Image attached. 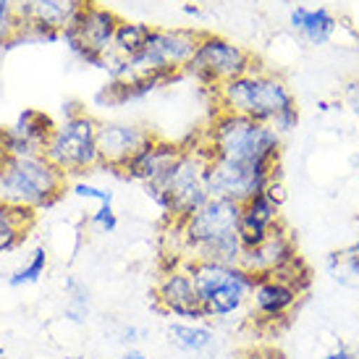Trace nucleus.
<instances>
[{
	"mask_svg": "<svg viewBox=\"0 0 359 359\" xmlns=\"http://www.w3.org/2000/svg\"><path fill=\"white\" fill-rule=\"evenodd\" d=\"M218 110L262 121L280 137L299 126V105L289 84L268 69H255L215 90Z\"/></svg>",
	"mask_w": 359,
	"mask_h": 359,
	"instance_id": "obj_1",
	"label": "nucleus"
},
{
	"mask_svg": "<svg viewBox=\"0 0 359 359\" xmlns=\"http://www.w3.org/2000/svg\"><path fill=\"white\" fill-rule=\"evenodd\" d=\"M239 202L210 197L184 223H170L179 239V255L184 259L239 265L244 255V244L239 239Z\"/></svg>",
	"mask_w": 359,
	"mask_h": 359,
	"instance_id": "obj_2",
	"label": "nucleus"
},
{
	"mask_svg": "<svg viewBox=\"0 0 359 359\" xmlns=\"http://www.w3.org/2000/svg\"><path fill=\"white\" fill-rule=\"evenodd\" d=\"M210 160H229L270 173L280 170V134L262 121L218 110L202 131Z\"/></svg>",
	"mask_w": 359,
	"mask_h": 359,
	"instance_id": "obj_3",
	"label": "nucleus"
},
{
	"mask_svg": "<svg viewBox=\"0 0 359 359\" xmlns=\"http://www.w3.org/2000/svg\"><path fill=\"white\" fill-rule=\"evenodd\" d=\"M184 152L158 181L144 187V194L158 205L170 223H184L194 210L210 200L208 191V147L202 134L191 144H181Z\"/></svg>",
	"mask_w": 359,
	"mask_h": 359,
	"instance_id": "obj_4",
	"label": "nucleus"
},
{
	"mask_svg": "<svg viewBox=\"0 0 359 359\" xmlns=\"http://www.w3.org/2000/svg\"><path fill=\"white\" fill-rule=\"evenodd\" d=\"M69 176L45 155H0V200L32 210H48L66 194Z\"/></svg>",
	"mask_w": 359,
	"mask_h": 359,
	"instance_id": "obj_5",
	"label": "nucleus"
},
{
	"mask_svg": "<svg viewBox=\"0 0 359 359\" xmlns=\"http://www.w3.org/2000/svg\"><path fill=\"white\" fill-rule=\"evenodd\" d=\"M184 268L194 278L205 320H231L250 304L257 276L241 265H218L208 259H187Z\"/></svg>",
	"mask_w": 359,
	"mask_h": 359,
	"instance_id": "obj_6",
	"label": "nucleus"
},
{
	"mask_svg": "<svg viewBox=\"0 0 359 359\" xmlns=\"http://www.w3.org/2000/svg\"><path fill=\"white\" fill-rule=\"evenodd\" d=\"M97 123L90 113L66 116L53 131L45 147V158L66 176H81L100 168V150H97Z\"/></svg>",
	"mask_w": 359,
	"mask_h": 359,
	"instance_id": "obj_7",
	"label": "nucleus"
},
{
	"mask_svg": "<svg viewBox=\"0 0 359 359\" xmlns=\"http://www.w3.org/2000/svg\"><path fill=\"white\" fill-rule=\"evenodd\" d=\"M255 69H262V63L247 48L236 45L229 37L202 32L200 45L191 55L184 76H191L194 81H200L202 87L218 90L226 81L244 76V74H250Z\"/></svg>",
	"mask_w": 359,
	"mask_h": 359,
	"instance_id": "obj_8",
	"label": "nucleus"
},
{
	"mask_svg": "<svg viewBox=\"0 0 359 359\" xmlns=\"http://www.w3.org/2000/svg\"><path fill=\"white\" fill-rule=\"evenodd\" d=\"M118 24L121 16L116 11L105 8L100 3H92L63 29L60 40L69 45V50L81 63L102 69L105 58L110 55V48H113V37H116Z\"/></svg>",
	"mask_w": 359,
	"mask_h": 359,
	"instance_id": "obj_9",
	"label": "nucleus"
},
{
	"mask_svg": "<svg viewBox=\"0 0 359 359\" xmlns=\"http://www.w3.org/2000/svg\"><path fill=\"white\" fill-rule=\"evenodd\" d=\"M280 173H270L252 165H239L229 160H210L208 165V191L210 197L231 200L244 205L255 194H262V189Z\"/></svg>",
	"mask_w": 359,
	"mask_h": 359,
	"instance_id": "obj_10",
	"label": "nucleus"
},
{
	"mask_svg": "<svg viewBox=\"0 0 359 359\" xmlns=\"http://www.w3.org/2000/svg\"><path fill=\"white\" fill-rule=\"evenodd\" d=\"M155 304L176 320H189V323L205 320V309H202L194 278L184 265L163 270L158 286H155Z\"/></svg>",
	"mask_w": 359,
	"mask_h": 359,
	"instance_id": "obj_11",
	"label": "nucleus"
},
{
	"mask_svg": "<svg viewBox=\"0 0 359 359\" xmlns=\"http://www.w3.org/2000/svg\"><path fill=\"white\" fill-rule=\"evenodd\" d=\"M150 137V129L131 123V121H100L97 123V150H100L102 165L121 170Z\"/></svg>",
	"mask_w": 359,
	"mask_h": 359,
	"instance_id": "obj_12",
	"label": "nucleus"
},
{
	"mask_svg": "<svg viewBox=\"0 0 359 359\" xmlns=\"http://www.w3.org/2000/svg\"><path fill=\"white\" fill-rule=\"evenodd\" d=\"M302 294L291 283L278 276H257V286L252 291V318L259 325H276L280 320H289L291 312L299 307Z\"/></svg>",
	"mask_w": 359,
	"mask_h": 359,
	"instance_id": "obj_13",
	"label": "nucleus"
},
{
	"mask_svg": "<svg viewBox=\"0 0 359 359\" xmlns=\"http://www.w3.org/2000/svg\"><path fill=\"white\" fill-rule=\"evenodd\" d=\"M297 257H299L297 239H294L291 231L280 223L278 229L273 231L262 244L252 247V250H244L239 265L244 270H250L252 276H276V273H280L286 265H291Z\"/></svg>",
	"mask_w": 359,
	"mask_h": 359,
	"instance_id": "obj_14",
	"label": "nucleus"
},
{
	"mask_svg": "<svg viewBox=\"0 0 359 359\" xmlns=\"http://www.w3.org/2000/svg\"><path fill=\"white\" fill-rule=\"evenodd\" d=\"M184 152L181 144L170 140H163L158 134H152L150 140L140 147V152L123 165V176L131 181H137L142 187H147L152 181H158L165 170L179 160V155Z\"/></svg>",
	"mask_w": 359,
	"mask_h": 359,
	"instance_id": "obj_15",
	"label": "nucleus"
},
{
	"mask_svg": "<svg viewBox=\"0 0 359 359\" xmlns=\"http://www.w3.org/2000/svg\"><path fill=\"white\" fill-rule=\"evenodd\" d=\"M92 3L95 0H24L16 6L21 21V37L29 27H45V29L63 34V29Z\"/></svg>",
	"mask_w": 359,
	"mask_h": 359,
	"instance_id": "obj_16",
	"label": "nucleus"
},
{
	"mask_svg": "<svg viewBox=\"0 0 359 359\" xmlns=\"http://www.w3.org/2000/svg\"><path fill=\"white\" fill-rule=\"evenodd\" d=\"M280 223V208L276 202H270L265 194H255L252 200L241 205L239 215V239L244 250H252L268 239Z\"/></svg>",
	"mask_w": 359,
	"mask_h": 359,
	"instance_id": "obj_17",
	"label": "nucleus"
},
{
	"mask_svg": "<svg viewBox=\"0 0 359 359\" xmlns=\"http://www.w3.org/2000/svg\"><path fill=\"white\" fill-rule=\"evenodd\" d=\"M289 27L297 32L307 45L323 48V45H328V42L336 37L339 19H336L325 6H318V8L297 6V8H291V13H289Z\"/></svg>",
	"mask_w": 359,
	"mask_h": 359,
	"instance_id": "obj_18",
	"label": "nucleus"
},
{
	"mask_svg": "<svg viewBox=\"0 0 359 359\" xmlns=\"http://www.w3.org/2000/svg\"><path fill=\"white\" fill-rule=\"evenodd\" d=\"M34 220H37V210L0 200V255L19 250L29 236V231L34 229Z\"/></svg>",
	"mask_w": 359,
	"mask_h": 359,
	"instance_id": "obj_19",
	"label": "nucleus"
},
{
	"mask_svg": "<svg viewBox=\"0 0 359 359\" xmlns=\"http://www.w3.org/2000/svg\"><path fill=\"white\" fill-rule=\"evenodd\" d=\"M165 333H168L170 346H176L181 354L200 357L215 346V330H212V325H208V320H200V323L173 320Z\"/></svg>",
	"mask_w": 359,
	"mask_h": 359,
	"instance_id": "obj_20",
	"label": "nucleus"
},
{
	"mask_svg": "<svg viewBox=\"0 0 359 359\" xmlns=\"http://www.w3.org/2000/svg\"><path fill=\"white\" fill-rule=\"evenodd\" d=\"M152 34V27L144 24V21H126L121 19L118 29H116V37H113V48H110V55L105 58V66L102 69L108 71L110 66L116 63H129L134 55H140L142 48L147 45Z\"/></svg>",
	"mask_w": 359,
	"mask_h": 359,
	"instance_id": "obj_21",
	"label": "nucleus"
},
{
	"mask_svg": "<svg viewBox=\"0 0 359 359\" xmlns=\"http://www.w3.org/2000/svg\"><path fill=\"white\" fill-rule=\"evenodd\" d=\"M325 270L339 286L349 291H359V239L351 241L344 250H333L325 257Z\"/></svg>",
	"mask_w": 359,
	"mask_h": 359,
	"instance_id": "obj_22",
	"label": "nucleus"
},
{
	"mask_svg": "<svg viewBox=\"0 0 359 359\" xmlns=\"http://www.w3.org/2000/svg\"><path fill=\"white\" fill-rule=\"evenodd\" d=\"M66 309H63V318L74 323V325H84L87 318H90V307H92V291L90 286L79 278V276H69L66 283Z\"/></svg>",
	"mask_w": 359,
	"mask_h": 359,
	"instance_id": "obj_23",
	"label": "nucleus"
},
{
	"mask_svg": "<svg viewBox=\"0 0 359 359\" xmlns=\"http://www.w3.org/2000/svg\"><path fill=\"white\" fill-rule=\"evenodd\" d=\"M45 270H48V252H45V247H34V250H32V255L27 257V262H24V265H19V268L8 276V286H11V289L34 286V283L45 276Z\"/></svg>",
	"mask_w": 359,
	"mask_h": 359,
	"instance_id": "obj_24",
	"label": "nucleus"
},
{
	"mask_svg": "<svg viewBox=\"0 0 359 359\" xmlns=\"http://www.w3.org/2000/svg\"><path fill=\"white\" fill-rule=\"evenodd\" d=\"M16 0H0V48L21 40V21Z\"/></svg>",
	"mask_w": 359,
	"mask_h": 359,
	"instance_id": "obj_25",
	"label": "nucleus"
},
{
	"mask_svg": "<svg viewBox=\"0 0 359 359\" xmlns=\"http://www.w3.org/2000/svg\"><path fill=\"white\" fill-rule=\"evenodd\" d=\"M71 191L79 197V200H92V202H100V205H113V191L102 189V187H95L90 181H76Z\"/></svg>",
	"mask_w": 359,
	"mask_h": 359,
	"instance_id": "obj_26",
	"label": "nucleus"
},
{
	"mask_svg": "<svg viewBox=\"0 0 359 359\" xmlns=\"http://www.w3.org/2000/svg\"><path fill=\"white\" fill-rule=\"evenodd\" d=\"M90 226L97 229L100 233H113V231L118 229V215H116L113 205H100V208L95 210L90 215Z\"/></svg>",
	"mask_w": 359,
	"mask_h": 359,
	"instance_id": "obj_27",
	"label": "nucleus"
},
{
	"mask_svg": "<svg viewBox=\"0 0 359 359\" xmlns=\"http://www.w3.org/2000/svg\"><path fill=\"white\" fill-rule=\"evenodd\" d=\"M341 97H344V102L349 105V110L354 113L359 118V76H354V79H349L346 84H344V92H341Z\"/></svg>",
	"mask_w": 359,
	"mask_h": 359,
	"instance_id": "obj_28",
	"label": "nucleus"
},
{
	"mask_svg": "<svg viewBox=\"0 0 359 359\" xmlns=\"http://www.w3.org/2000/svg\"><path fill=\"white\" fill-rule=\"evenodd\" d=\"M262 194H265V197H268L270 202H276L278 208H283V202H286V187H283L280 176H276V179L270 181L268 187L262 189Z\"/></svg>",
	"mask_w": 359,
	"mask_h": 359,
	"instance_id": "obj_29",
	"label": "nucleus"
},
{
	"mask_svg": "<svg viewBox=\"0 0 359 359\" xmlns=\"http://www.w3.org/2000/svg\"><path fill=\"white\" fill-rule=\"evenodd\" d=\"M354 357H357V351L351 349L349 344H344V341H339V344H336L333 349L325 351V357H323V359H354Z\"/></svg>",
	"mask_w": 359,
	"mask_h": 359,
	"instance_id": "obj_30",
	"label": "nucleus"
},
{
	"mask_svg": "<svg viewBox=\"0 0 359 359\" xmlns=\"http://www.w3.org/2000/svg\"><path fill=\"white\" fill-rule=\"evenodd\" d=\"M140 339H142V330L137 328V325H123V328H121V333H118V341L126 346V349H131V346H134Z\"/></svg>",
	"mask_w": 359,
	"mask_h": 359,
	"instance_id": "obj_31",
	"label": "nucleus"
},
{
	"mask_svg": "<svg viewBox=\"0 0 359 359\" xmlns=\"http://www.w3.org/2000/svg\"><path fill=\"white\" fill-rule=\"evenodd\" d=\"M184 13H187V16H197V19L202 16L200 6H194V3H184Z\"/></svg>",
	"mask_w": 359,
	"mask_h": 359,
	"instance_id": "obj_32",
	"label": "nucleus"
},
{
	"mask_svg": "<svg viewBox=\"0 0 359 359\" xmlns=\"http://www.w3.org/2000/svg\"><path fill=\"white\" fill-rule=\"evenodd\" d=\"M351 168L359 170V152H357V155H351Z\"/></svg>",
	"mask_w": 359,
	"mask_h": 359,
	"instance_id": "obj_33",
	"label": "nucleus"
},
{
	"mask_svg": "<svg viewBox=\"0 0 359 359\" xmlns=\"http://www.w3.org/2000/svg\"><path fill=\"white\" fill-rule=\"evenodd\" d=\"M63 359H84V357H79V354H66Z\"/></svg>",
	"mask_w": 359,
	"mask_h": 359,
	"instance_id": "obj_34",
	"label": "nucleus"
},
{
	"mask_svg": "<svg viewBox=\"0 0 359 359\" xmlns=\"http://www.w3.org/2000/svg\"><path fill=\"white\" fill-rule=\"evenodd\" d=\"M3 354H6V351H3V346H0V357H3Z\"/></svg>",
	"mask_w": 359,
	"mask_h": 359,
	"instance_id": "obj_35",
	"label": "nucleus"
},
{
	"mask_svg": "<svg viewBox=\"0 0 359 359\" xmlns=\"http://www.w3.org/2000/svg\"><path fill=\"white\" fill-rule=\"evenodd\" d=\"M16 3H24V0H16Z\"/></svg>",
	"mask_w": 359,
	"mask_h": 359,
	"instance_id": "obj_36",
	"label": "nucleus"
},
{
	"mask_svg": "<svg viewBox=\"0 0 359 359\" xmlns=\"http://www.w3.org/2000/svg\"><path fill=\"white\" fill-rule=\"evenodd\" d=\"M354 359H359V354H357V357H354Z\"/></svg>",
	"mask_w": 359,
	"mask_h": 359,
	"instance_id": "obj_37",
	"label": "nucleus"
}]
</instances>
